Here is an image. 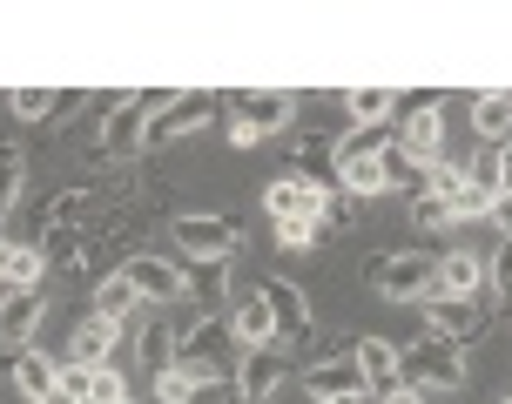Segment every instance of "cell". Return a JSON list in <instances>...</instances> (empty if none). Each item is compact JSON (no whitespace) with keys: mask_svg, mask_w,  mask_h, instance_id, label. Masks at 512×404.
<instances>
[{"mask_svg":"<svg viewBox=\"0 0 512 404\" xmlns=\"http://www.w3.org/2000/svg\"><path fill=\"white\" fill-rule=\"evenodd\" d=\"M169 101L176 95H162V88H149V95H122V108L95 128V155H102V162H135V155L149 149V122L169 108Z\"/></svg>","mask_w":512,"mask_h":404,"instance_id":"cell-1","label":"cell"},{"mask_svg":"<svg viewBox=\"0 0 512 404\" xmlns=\"http://www.w3.org/2000/svg\"><path fill=\"white\" fill-rule=\"evenodd\" d=\"M290 122H297V95H290V88H243V95H236L230 142L236 149H256V142L283 135Z\"/></svg>","mask_w":512,"mask_h":404,"instance_id":"cell-2","label":"cell"},{"mask_svg":"<svg viewBox=\"0 0 512 404\" xmlns=\"http://www.w3.org/2000/svg\"><path fill=\"white\" fill-rule=\"evenodd\" d=\"M371 283H378L384 303H425L438 290V256L425 250H391L371 263Z\"/></svg>","mask_w":512,"mask_h":404,"instance_id":"cell-3","label":"cell"},{"mask_svg":"<svg viewBox=\"0 0 512 404\" xmlns=\"http://www.w3.org/2000/svg\"><path fill=\"white\" fill-rule=\"evenodd\" d=\"M398 364H405L411 391H465V357L445 337H418L411 351H398Z\"/></svg>","mask_w":512,"mask_h":404,"instance_id":"cell-4","label":"cell"},{"mask_svg":"<svg viewBox=\"0 0 512 404\" xmlns=\"http://www.w3.org/2000/svg\"><path fill=\"white\" fill-rule=\"evenodd\" d=\"M169 236L189 263H230L236 256V216H223V209H203V216L189 209V216L169 223Z\"/></svg>","mask_w":512,"mask_h":404,"instance_id":"cell-5","label":"cell"},{"mask_svg":"<svg viewBox=\"0 0 512 404\" xmlns=\"http://www.w3.org/2000/svg\"><path fill=\"white\" fill-rule=\"evenodd\" d=\"M263 209H270V223H324V216H337V196L317 189V182H297L283 169V176L263 189Z\"/></svg>","mask_w":512,"mask_h":404,"instance_id":"cell-6","label":"cell"},{"mask_svg":"<svg viewBox=\"0 0 512 404\" xmlns=\"http://www.w3.org/2000/svg\"><path fill=\"white\" fill-rule=\"evenodd\" d=\"M438 149H445V108H438V95L411 101L405 122H398V155H411L418 169H432Z\"/></svg>","mask_w":512,"mask_h":404,"instance_id":"cell-7","label":"cell"},{"mask_svg":"<svg viewBox=\"0 0 512 404\" xmlns=\"http://www.w3.org/2000/svg\"><path fill=\"white\" fill-rule=\"evenodd\" d=\"M418 317H425V330L432 337H445V344H479V330H486V310L479 303H459V297H425L418 303Z\"/></svg>","mask_w":512,"mask_h":404,"instance_id":"cell-8","label":"cell"},{"mask_svg":"<svg viewBox=\"0 0 512 404\" xmlns=\"http://www.w3.org/2000/svg\"><path fill=\"white\" fill-rule=\"evenodd\" d=\"M216 108H223V101L203 95V88L176 95V101H169V108H162V115L149 122V149H169V142H182V135H196V128H203L209 115H216Z\"/></svg>","mask_w":512,"mask_h":404,"instance_id":"cell-9","label":"cell"},{"mask_svg":"<svg viewBox=\"0 0 512 404\" xmlns=\"http://www.w3.org/2000/svg\"><path fill=\"white\" fill-rule=\"evenodd\" d=\"M41 317H48L41 290H14V297L0 303V364H7L14 351H34V330H41Z\"/></svg>","mask_w":512,"mask_h":404,"instance_id":"cell-10","label":"cell"},{"mask_svg":"<svg viewBox=\"0 0 512 404\" xmlns=\"http://www.w3.org/2000/svg\"><path fill=\"white\" fill-rule=\"evenodd\" d=\"M492 290V270H486V256H472V250H452V256H438V290L432 297H459V303H479Z\"/></svg>","mask_w":512,"mask_h":404,"instance_id":"cell-11","label":"cell"},{"mask_svg":"<svg viewBox=\"0 0 512 404\" xmlns=\"http://www.w3.org/2000/svg\"><path fill=\"white\" fill-rule=\"evenodd\" d=\"M351 357H358V378H364L371 398H384V391H398V384H405V364H398V344H391V337H364Z\"/></svg>","mask_w":512,"mask_h":404,"instance_id":"cell-12","label":"cell"},{"mask_svg":"<svg viewBox=\"0 0 512 404\" xmlns=\"http://www.w3.org/2000/svg\"><path fill=\"white\" fill-rule=\"evenodd\" d=\"M283 378H290V364H283V351L270 344V351H243V364H236V391H243V404H263V398H277Z\"/></svg>","mask_w":512,"mask_h":404,"instance_id":"cell-13","label":"cell"},{"mask_svg":"<svg viewBox=\"0 0 512 404\" xmlns=\"http://www.w3.org/2000/svg\"><path fill=\"white\" fill-rule=\"evenodd\" d=\"M122 277L135 283V297H142V303H169V297H182V270L169 263V256H128Z\"/></svg>","mask_w":512,"mask_h":404,"instance_id":"cell-14","label":"cell"},{"mask_svg":"<svg viewBox=\"0 0 512 404\" xmlns=\"http://www.w3.org/2000/svg\"><path fill=\"white\" fill-rule=\"evenodd\" d=\"M115 344H122V324H108V317L88 310L75 324V337H68V364H88V371L95 364H115Z\"/></svg>","mask_w":512,"mask_h":404,"instance_id":"cell-15","label":"cell"},{"mask_svg":"<svg viewBox=\"0 0 512 404\" xmlns=\"http://www.w3.org/2000/svg\"><path fill=\"white\" fill-rule=\"evenodd\" d=\"M230 337L243 344V351H270V344H283V330H277V317H270L263 290H256V297H243L230 310Z\"/></svg>","mask_w":512,"mask_h":404,"instance_id":"cell-16","label":"cell"},{"mask_svg":"<svg viewBox=\"0 0 512 404\" xmlns=\"http://www.w3.org/2000/svg\"><path fill=\"white\" fill-rule=\"evenodd\" d=\"M263 303H270V317H277L283 337H310V303L290 277H263Z\"/></svg>","mask_w":512,"mask_h":404,"instance_id":"cell-17","label":"cell"},{"mask_svg":"<svg viewBox=\"0 0 512 404\" xmlns=\"http://www.w3.org/2000/svg\"><path fill=\"white\" fill-rule=\"evenodd\" d=\"M304 391H310V398H351V391H364L358 357H324V364H310ZM364 398H371V391H364Z\"/></svg>","mask_w":512,"mask_h":404,"instance_id":"cell-18","label":"cell"},{"mask_svg":"<svg viewBox=\"0 0 512 404\" xmlns=\"http://www.w3.org/2000/svg\"><path fill=\"white\" fill-rule=\"evenodd\" d=\"M0 371H7V378L21 384V391H27V398H34V404H41V398H48V391H54V384H61V364H54L48 351H14V357H7V364H0Z\"/></svg>","mask_w":512,"mask_h":404,"instance_id":"cell-19","label":"cell"},{"mask_svg":"<svg viewBox=\"0 0 512 404\" xmlns=\"http://www.w3.org/2000/svg\"><path fill=\"white\" fill-rule=\"evenodd\" d=\"M290 176H297V182H317V189H331V182H337V142H324V135H304V142H297V155H290Z\"/></svg>","mask_w":512,"mask_h":404,"instance_id":"cell-20","label":"cell"},{"mask_svg":"<svg viewBox=\"0 0 512 404\" xmlns=\"http://www.w3.org/2000/svg\"><path fill=\"white\" fill-rule=\"evenodd\" d=\"M472 135L492 149H512V95H479L472 101Z\"/></svg>","mask_w":512,"mask_h":404,"instance_id":"cell-21","label":"cell"},{"mask_svg":"<svg viewBox=\"0 0 512 404\" xmlns=\"http://www.w3.org/2000/svg\"><path fill=\"white\" fill-rule=\"evenodd\" d=\"M182 290H196V303L216 310V303L230 297V263H189L182 270Z\"/></svg>","mask_w":512,"mask_h":404,"instance_id":"cell-22","label":"cell"},{"mask_svg":"<svg viewBox=\"0 0 512 404\" xmlns=\"http://www.w3.org/2000/svg\"><path fill=\"white\" fill-rule=\"evenodd\" d=\"M21 182H27V149H21V142H0V223L14 216V202H21Z\"/></svg>","mask_w":512,"mask_h":404,"instance_id":"cell-23","label":"cell"},{"mask_svg":"<svg viewBox=\"0 0 512 404\" xmlns=\"http://www.w3.org/2000/svg\"><path fill=\"white\" fill-rule=\"evenodd\" d=\"M135 283L122 277V270H115V277H102L95 283V317H108V324H128V310H135Z\"/></svg>","mask_w":512,"mask_h":404,"instance_id":"cell-24","label":"cell"},{"mask_svg":"<svg viewBox=\"0 0 512 404\" xmlns=\"http://www.w3.org/2000/svg\"><path fill=\"white\" fill-rule=\"evenodd\" d=\"M492 196H499V189H492V176H472L459 196L445 202V209H452V223H479V216H492Z\"/></svg>","mask_w":512,"mask_h":404,"instance_id":"cell-25","label":"cell"},{"mask_svg":"<svg viewBox=\"0 0 512 404\" xmlns=\"http://www.w3.org/2000/svg\"><path fill=\"white\" fill-rule=\"evenodd\" d=\"M337 182H344V196H384L391 189V169H384V155L378 162H351V169H337Z\"/></svg>","mask_w":512,"mask_h":404,"instance_id":"cell-26","label":"cell"},{"mask_svg":"<svg viewBox=\"0 0 512 404\" xmlns=\"http://www.w3.org/2000/svg\"><path fill=\"white\" fill-rule=\"evenodd\" d=\"M88 209H95V189H61V196L41 209V223H48V229H81Z\"/></svg>","mask_w":512,"mask_h":404,"instance_id":"cell-27","label":"cell"},{"mask_svg":"<svg viewBox=\"0 0 512 404\" xmlns=\"http://www.w3.org/2000/svg\"><path fill=\"white\" fill-rule=\"evenodd\" d=\"M344 108H351V122H358V128H378L384 115L398 108V95H391V88H351V95H344Z\"/></svg>","mask_w":512,"mask_h":404,"instance_id":"cell-28","label":"cell"},{"mask_svg":"<svg viewBox=\"0 0 512 404\" xmlns=\"http://www.w3.org/2000/svg\"><path fill=\"white\" fill-rule=\"evenodd\" d=\"M48 263H54V270H68V277H88V250H81V229H54Z\"/></svg>","mask_w":512,"mask_h":404,"instance_id":"cell-29","label":"cell"},{"mask_svg":"<svg viewBox=\"0 0 512 404\" xmlns=\"http://www.w3.org/2000/svg\"><path fill=\"white\" fill-rule=\"evenodd\" d=\"M14 115H21V122H54V115H61V95H54V88H14Z\"/></svg>","mask_w":512,"mask_h":404,"instance_id":"cell-30","label":"cell"},{"mask_svg":"<svg viewBox=\"0 0 512 404\" xmlns=\"http://www.w3.org/2000/svg\"><path fill=\"white\" fill-rule=\"evenodd\" d=\"M331 236H337V216H324V223H277L283 250H317V243H331Z\"/></svg>","mask_w":512,"mask_h":404,"instance_id":"cell-31","label":"cell"},{"mask_svg":"<svg viewBox=\"0 0 512 404\" xmlns=\"http://www.w3.org/2000/svg\"><path fill=\"white\" fill-rule=\"evenodd\" d=\"M176 337H182V330H169V324H149V337H142V364H149V378L176 364Z\"/></svg>","mask_w":512,"mask_h":404,"instance_id":"cell-32","label":"cell"},{"mask_svg":"<svg viewBox=\"0 0 512 404\" xmlns=\"http://www.w3.org/2000/svg\"><path fill=\"white\" fill-rule=\"evenodd\" d=\"M196 398V378L182 371V364H169V371H155V404H189Z\"/></svg>","mask_w":512,"mask_h":404,"instance_id":"cell-33","label":"cell"},{"mask_svg":"<svg viewBox=\"0 0 512 404\" xmlns=\"http://www.w3.org/2000/svg\"><path fill=\"white\" fill-rule=\"evenodd\" d=\"M41 277H48V256H41V250H14V270H7V290H34Z\"/></svg>","mask_w":512,"mask_h":404,"instance_id":"cell-34","label":"cell"},{"mask_svg":"<svg viewBox=\"0 0 512 404\" xmlns=\"http://www.w3.org/2000/svg\"><path fill=\"white\" fill-rule=\"evenodd\" d=\"M411 229H452V209L438 196H411Z\"/></svg>","mask_w":512,"mask_h":404,"instance_id":"cell-35","label":"cell"},{"mask_svg":"<svg viewBox=\"0 0 512 404\" xmlns=\"http://www.w3.org/2000/svg\"><path fill=\"white\" fill-rule=\"evenodd\" d=\"M189 404H243V391H236V378H203Z\"/></svg>","mask_w":512,"mask_h":404,"instance_id":"cell-36","label":"cell"},{"mask_svg":"<svg viewBox=\"0 0 512 404\" xmlns=\"http://www.w3.org/2000/svg\"><path fill=\"white\" fill-rule=\"evenodd\" d=\"M486 270H492V290H499V297L512 303V243H506V250H499V256H492Z\"/></svg>","mask_w":512,"mask_h":404,"instance_id":"cell-37","label":"cell"},{"mask_svg":"<svg viewBox=\"0 0 512 404\" xmlns=\"http://www.w3.org/2000/svg\"><path fill=\"white\" fill-rule=\"evenodd\" d=\"M492 189H499V196H512V149H499V176H492Z\"/></svg>","mask_w":512,"mask_h":404,"instance_id":"cell-38","label":"cell"},{"mask_svg":"<svg viewBox=\"0 0 512 404\" xmlns=\"http://www.w3.org/2000/svg\"><path fill=\"white\" fill-rule=\"evenodd\" d=\"M492 223H499V229L512 236V196H492Z\"/></svg>","mask_w":512,"mask_h":404,"instance_id":"cell-39","label":"cell"},{"mask_svg":"<svg viewBox=\"0 0 512 404\" xmlns=\"http://www.w3.org/2000/svg\"><path fill=\"white\" fill-rule=\"evenodd\" d=\"M378 404H425V391H411V384H398V391H384Z\"/></svg>","mask_w":512,"mask_h":404,"instance_id":"cell-40","label":"cell"},{"mask_svg":"<svg viewBox=\"0 0 512 404\" xmlns=\"http://www.w3.org/2000/svg\"><path fill=\"white\" fill-rule=\"evenodd\" d=\"M14 250H21V243H7V236H0V283H7V270H14Z\"/></svg>","mask_w":512,"mask_h":404,"instance_id":"cell-41","label":"cell"},{"mask_svg":"<svg viewBox=\"0 0 512 404\" xmlns=\"http://www.w3.org/2000/svg\"><path fill=\"white\" fill-rule=\"evenodd\" d=\"M41 404H81V398H68V391H48V398H41Z\"/></svg>","mask_w":512,"mask_h":404,"instance_id":"cell-42","label":"cell"},{"mask_svg":"<svg viewBox=\"0 0 512 404\" xmlns=\"http://www.w3.org/2000/svg\"><path fill=\"white\" fill-rule=\"evenodd\" d=\"M7 297H14V290H7V283H0V303H7Z\"/></svg>","mask_w":512,"mask_h":404,"instance_id":"cell-43","label":"cell"},{"mask_svg":"<svg viewBox=\"0 0 512 404\" xmlns=\"http://www.w3.org/2000/svg\"><path fill=\"white\" fill-rule=\"evenodd\" d=\"M506 404H512V398H506Z\"/></svg>","mask_w":512,"mask_h":404,"instance_id":"cell-44","label":"cell"}]
</instances>
